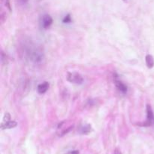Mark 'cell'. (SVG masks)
Returning <instances> with one entry per match:
<instances>
[{
    "label": "cell",
    "mask_w": 154,
    "mask_h": 154,
    "mask_svg": "<svg viewBox=\"0 0 154 154\" xmlns=\"http://www.w3.org/2000/svg\"><path fill=\"white\" fill-rule=\"evenodd\" d=\"M91 131V126L90 125H81L78 129V132L81 134H87Z\"/></svg>",
    "instance_id": "cell-8"
},
{
    "label": "cell",
    "mask_w": 154,
    "mask_h": 154,
    "mask_svg": "<svg viewBox=\"0 0 154 154\" xmlns=\"http://www.w3.org/2000/svg\"><path fill=\"white\" fill-rule=\"evenodd\" d=\"M70 154H79V152L78 150H74L72 152H70Z\"/></svg>",
    "instance_id": "cell-13"
},
{
    "label": "cell",
    "mask_w": 154,
    "mask_h": 154,
    "mask_svg": "<svg viewBox=\"0 0 154 154\" xmlns=\"http://www.w3.org/2000/svg\"><path fill=\"white\" fill-rule=\"evenodd\" d=\"M154 119V116L153 113V110H152L151 107L150 105L147 106V121L144 123V125L146 126H148V125H151L152 122Z\"/></svg>",
    "instance_id": "cell-4"
},
{
    "label": "cell",
    "mask_w": 154,
    "mask_h": 154,
    "mask_svg": "<svg viewBox=\"0 0 154 154\" xmlns=\"http://www.w3.org/2000/svg\"><path fill=\"white\" fill-rule=\"evenodd\" d=\"M10 119H11L10 114L6 113L5 114L4 117H3V121H4V122H8V121H10Z\"/></svg>",
    "instance_id": "cell-11"
},
{
    "label": "cell",
    "mask_w": 154,
    "mask_h": 154,
    "mask_svg": "<svg viewBox=\"0 0 154 154\" xmlns=\"http://www.w3.org/2000/svg\"><path fill=\"white\" fill-rule=\"evenodd\" d=\"M114 82H115V85H116V87H117V88L118 89V90L120 91L121 93L124 94V95L125 94L127 93L128 88H127V86H126V85L123 82H121L120 80H118V79H115V80H114Z\"/></svg>",
    "instance_id": "cell-5"
},
{
    "label": "cell",
    "mask_w": 154,
    "mask_h": 154,
    "mask_svg": "<svg viewBox=\"0 0 154 154\" xmlns=\"http://www.w3.org/2000/svg\"><path fill=\"white\" fill-rule=\"evenodd\" d=\"M53 24V18L51 15L45 14L42 16L41 19V26L42 28L48 29Z\"/></svg>",
    "instance_id": "cell-3"
},
{
    "label": "cell",
    "mask_w": 154,
    "mask_h": 154,
    "mask_svg": "<svg viewBox=\"0 0 154 154\" xmlns=\"http://www.w3.org/2000/svg\"><path fill=\"white\" fill-rule=\"evenodd\" d=\"M25 52L29 60L34 63H41L45 59V54L42 48L32 42L26 45Z\"/></svg>",
    "instance_id": "cell-1"
},
{
    "label": "cell",
    "mask_w": 154,
    "mask_h": 154,
    "mask_svg": "<svg viewBox=\"0 0 154 154\" xmlns=\"http://www.w3.org/2000/svg\"><path fill=\"white\" fill-rule=\"evenodd\" d=\"M67 80L75 84H82L84 82L82 75L78 72H69L67 75Z\"/></svg>",
    "instance_id": "cell-2"
},
{
    "label": "cell",
    "mask_w": 154,
    "mask_h": 154,
    "mask_svg": "<svg viewBox=\"0 0 154 154\" xmlns=\"http://www.w3.org/2000/svg\"><path fill=\"white\" fill-rule=\"evenodd\" d=\"M17 125V123L15 121H8V122H4L3 123H2L1 125V128L2 130L4 129H9V128H14Z\"/></svg>",
    "instance_id": "cell-7"
},
{
    "label": "cell",
    "mask_w": 154,
    "mask_h": 154,
    "mask_svg": "<svg viewBox=\"0 0 154 154\" xmlns=\"http://www.w3.org/2000/svg\"><path fill=\"white\" fill-rule=\"evenodd\" d=\"M48 88H49V83L48 82H44L38 85L37 91L40 95H43V94L46 93Z\"/></svg>",
    "instance_id": "cell-6"
},
{
    "label": "cell",
    "mask_w": 154,
    "mask_h": 154,
    "mask_svg": "<svg viewBox=\"0 0 154 154\" xmlns=\"http://www.w3.org/2000/svg\"><path fill=\"white\" fill-rule=\"evenodd\" d=\"M63 21L65 24H69V23H71V21H72V18H71L70 14H67L66 16H65Z\"/></svg>",
    "instance_id": "cell-10"
},
{
    "label": "cell",
    "mask_w": 154,
    "mask_h": 154,
    "mask_svg": "<svg viewBox=\"0 0 154 154\" xmlns=\"http://www.w3.org/2000/svg\"><path fill=\"white\" fill-rule=\"evenodd\" d=\"M145 61H146V64H147V67L148 68H152L154 66V59L153 56L150 55V54H147V55H146Z\"/></svg>",
    "instance_id": "cell-9"
},
{
    "label": "cell",
    "mask_w": 154,
    "mask_h": 154,
    "mask_svg": "<svg viewBox=\"0 0 154 154\" xmlns=\"http://www.w3.org/2000/svg\"><path fill=\"white\" fill-rule=\"evenodd\" d=\"M114 154H122L121 152H120L119 149H115V151H114Z\"/></svg>",
    "instance_id": "cell-14"
},
{
    "label": "cell",
    "mask_w": 154,
    "mask_h": 154,
    "mask_svg": "<svg viewBox=\"0 0 154 154\" xmlns=\"http://www.w3.org/2000/svg\"><path fill=\"white\" fill-rule=\"evenodd\" d=\"M17 1L20 5H25L28 2L29 0H17Z\"/></svg>",
    "instance_id": "cell-12"
}]
</instances>
